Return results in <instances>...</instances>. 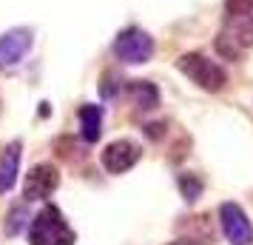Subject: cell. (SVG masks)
<instances>
[{
    "mask_svg": "<svg viewBox=\"0 0 253 245\" xmlns=\"http://www.w3.org/2000/svg\"><path fill=\"white\" fill-rule=\"evenodd\" d=\"M29 245H74L77 234L57 205H43L29 225Z\"/></svg>",
    "mask_w": 253,
    "mask_h": 245,
    "instance_id": "cell-1",
    "label": "cell"
},
{
    "mask_svg": "<svg viewBox=\"0 0 253 245\" xmlns=\"http://www.w3.org/2000/svg\"><path fill=\"white\" fill-rule=\"evenodd\" d=\"M176 69L182 71L188 80H194L199 89H205V92H222L225 83H228V71L222 69L216 60L205 57L199 51L182 54V57L176 60Z\"/></svg>",
    "mask_w": 253,
    "mask_h": 245,
    "instance_id": "cell-2",
    "label": "cell"
},
{
    "mask_svg": "<svg viewBox=\"0 0 253 245\" xmlns=\"http://www.w3.org/2000/svg\"><path fill=\"white\" fill-rule=\"evenodd\" d=\"M245 49H253V14H228V23L216 37V51L228 60H239Z\"/></svg>",
    "mask_w": 253,
    "mask_h": 245,
    "instance_id": "cell-3",
    "label": "cell"
},
{
    "mask_svg": "<svg viewBox=\"0 0 253 245\" xmlns=\"http://www.w3.org/2000/svg\"><path fill=\"white\" fill-rule=\"evenodd\" d=\"M114 57L120 63L137 66V63H148L154 57V37L148 32H142L137 26H131L126 32H120L114 40Z\"/></svg>",
    "mask_w": 253,
    "mask_h": 245,
    "instance_id": "cell-4",
    "label": "cell"
},
{
    "mask_svg": "<svg viewBox=\"0 0 253 245\" xmlns=\"http://www.w3.org/2000/svg\"><path fill=\"white\" fill-rule=\"evenodd\" d=\"M219 225L230 245H253V225L239 202H222L219 205Z\"/></svg>",
    "mask_w": 253,
    "mask_h": 245,
    "instance_id": "cell-5",
    "label": "cell"
},
{
    "mask_svg": "<svg viewBox=\"0 0 253 245\" xmlns=\"http://www.w3.org/2000/svg\"><path fill=\"white\" fill-rule=\"evenodd\" d=\"M60 186V171L57 165L51 163H37L29 174H26V186H23V199L26 202H40L48 199Z\"/></svg>",
    "mask_w": 253,
    "mask_h": 245,
    "instance_id": "cell-6",
    "label": "cell"
},
{
    "mask_svg": "<svg viewBox=\"0 0 253 245\" xmlns=\"http://www.w3.org/2000/svg\"><path fill=\"white\" fill-rule=\"evenodd\" d=\"M142 157V146L134 140H114L108 143L100 154V163L108 174H123L128 168H134Z\"/></svg>",
    "mask_w": 253,
    "mask_h": 245,
    "instance_id": "cell-7",
    "label": "cell"
},
{
    "mask_svg": "<svg viewBox=\"0 0 253 245\" xmlns=\"http://www.w3.org/2000/svg\"><path fill=\"white\" fill-rule=\"evenodd\" d=\"M32 49V29H9L0 35V69H12Z\"/></svg>",
    "mask_w": 253,
    "mask_h": 245,
    "instance_id": "cell-8",
    "label": "cell"
},
{
    "mask_svg": "<svg viewBox=\"0 0 253 245\" xmlns=\"http://www.w3.org/2000/svg\"><path fill=\"white\" fill-rule=\"evenodd\" d=\"M20 140L9 143L0 157V194H9L17 183V168H20Z\"/></svg>",
    "mask_w": 253,
    "mask_h": 245,
    "instance_id": "cell-9",
    "label": "cell"
},
{
    "mask_svg": "<svg viewBox=\"0 0 253 245\" xmlns=\"http://www.w3.org/2000/svg\"><path fill=\"white\" fill-rule=\"evenodd\" d=\"M128 94H131V103L142 108V111H154L160 105V89L151 80H131L128 83Z\"/></svg>",
    "mask_w": 253,
    "mask_h": 245,
    "instance_id": "cell-10",
    "label": "cell"
},
{
    "mask_svg": "<svg viewBox=\"0 0 253 245\" xmlns=\"http://www.w3.org/2000/svg\"><path fill=\"white\" fill-rule=\"evenodd\" d=\"M80 134L85 143H97L103 134V105L85 103L80 108Z\"/></svg>",
    "mask_w": 253,
    "mask_h": 245,
    "instance_id": "cell-11",
    "label": "cell"
},
{
    "mask_svg": "<svg viewBox=\"0 0 253 245\" xmlns=\"http://www.w3.org/2000/svg\"><path fill=\"white\" fill-rule=\"evenodd\" d=\"M26 225H29V202L23 199V202H17V205L9 211V217H6V237H17Z\"/></svg>",
    "mask_w": 253,
    "mask_h": 245,
    "instance_id": "cell-12",
    "label": "cell"
},
{
    "mask_svg": "<svg viewBox=\"0 0 253 245\" xmlns=\"http://www.w3.org/2000/svg\"><path fill=\"white\" fill-rule=\"evenodd\" d=\"M179 191H182L185 202H196L202 197V191H205V183L196 174H179Z\"/></svg>",
    "mask_w": 253,
    "mask_h": 245,
    "instance_id": "cell-13",
    "label": "cell"
},
{
    "mask_svg": "<svg viewBox=\"0 0 253 245\" xmlns=\"http://www.w3.org/2000/svg\"><path fill=\"white\" fill-rule=\"evenodd\" d=\"M225 12L233 14H251L253 12V0H225Z\"/></svg>",
    "mask_w": 253,
    "mask_h": 245,
    "instance_id": "cell-14",
    "label": "cell"
},
{
    "mask_svg": "<svg viewBox=\"0 0 253 245\" xmlns=\"http://www.w3.org/2000/svg\"><path fill=\"white\" fill-rule=\"evenodd\" d=\"M168 245H191L188 240H176V243H168Z\"/></svg>",
    "mask_w": 253,
    "mask_h": 245,
    "instance_id": "cell-15",
    "label": "cell"
},
{
    "mask_svg": "<svg viewBox=\"0 0 253 245\" xmlns=\"http://www.w3.org/2000/svg\"><path fill=\"white\" fill-rule=\"evenodd\" d=\"M0 111H3V103H0Z\"/></svg>",
    "mask_w": 253,
    "mask_h": 245,
    "instance_id": "cell-16",
    "label": "cell"
}]
</instances>
